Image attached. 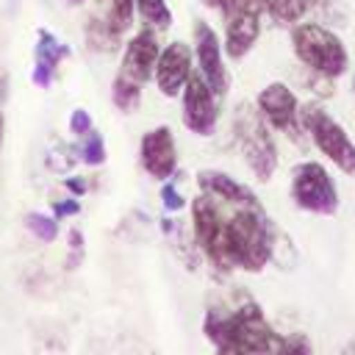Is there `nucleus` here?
I'll return each mask as SVG.
<instances>
[{
	"label": "nucleus",
	"instance_id": "obj_1",
	"mask_svg": "<svg viewBox=\"0 0 355 355\" xmlns=\"http://www.w3.org/2000/svg\"><path fill=\"white\" fill-rule=\"evenodd\" d=\"M191 214L197 241L216 269H263L269 261V225L255 197L225 200L202 191V197L194 200Z\"/></svg>",
	"mask_w": 355,
	"mask_h": 355
},
{
	"label": "nucleus",
	"instance_id": "obj_2",
	"mask_svg": "<svg viewBox=\"0 0 355 355\" xmlns=\"http://www.w3.org/2000/svg\"><path fill=\"white\" fill-rule=\"evenodd\" d=\"M208 338L219 352H275L283 349V341L272 333L258 305H244L227 316L211 313L205 322Z\"/></svg>",
	"mask_w": 355,
	"mask_h": 355
},
{
	"label": "nucleus",
	"instance_id": "obj_3",
	"mask_svg": "<svg viewBox=\"0 0 355 355\" xmlns=\"http://www.w3.org/2000/svg\"><path fill=\"white\" fill-rule=\"evenodd\" d=\"M291 42H294V53L300 55V61H305L313 72L333 78L347 69V50L333 31L308 22V25L294 28Z\"/></svg>",
	"mask_w": 355,
	"mask_h": 355
},
{
	"label": "nucleus",
	"instance_id": "obj_4",
	"mask_svg": "<svg viewBox=\"0 0 355 355\" xmlns=\"http://www.w3.org/2000/svg\"><path fill=\"white\" fill-rule=\"evenodd\" d=\"M233 130H236V141H239L241 155L247 158L250 169L258 175V180H269L277 166V150H275V141H272L266 125L247 103L239 105Z\"/></svg>",
	"mask_w": 355,
	"mask_h": 355
},
{
	"label": "nucleus",
	"instance_id": "obj_5",
	"mask_svg": "<svg viewBox=\"0 0 355 355\" xmlns=\"http://www.w3.org/2000/svg\"><path fill=\"white\" fill-rule=\"evenodd\" d=\"M302 122L308 128V133L313 136L316 147L344 172H355V144L349 141V136L344 133V128L324 114L322 108H305Z\"/></svg>",
	"mask_w": 355,
	"mask_h": 355
},
{
	"label": "nucleus",
	"instance_id": "obj_6",
	"mask_svg": "<svg viewBox=\"0 0 355 355\" xmlns=\"http://www.w3.org/2000/svg\"><path fill=\"white\" fill-rule=\"evenodd\" d=\"M291 197L300 208L305 211H313V214H333L336 205H338V197H336V186L330 180V175L308 161V164H300L294 169V178H291Z\"/></svg>",
	"mask_w": 355,
	"mask_h": 355
},
{
	"label": "nucleus",
	"instance_id": "obj_7",
	"mask_svg": "<svg viewBox=\"0 0 355 355\" xmlns=\"http://www.w3.org/2000/svg\"><path fill=\"white\" fill-rule=\"evenodd\" d=\"M269 0H227L222 8L227 17V53L241 58L261 33V14L266 11Z\"/></svg>",
	"mask_w": 355,
	"mask_h": 355
},
{
	"label": "nucleus",
	"instance_id": "obj_8",
	"mask_svg": "<svg viewBox=\"0 0 355 355\" xmlns=\"http://www.w3.org/2000/svg\"><path fill=\"white\" fill-rule=\"evenodd\" d=\"M183 122L189 130L205 136L216 125V100L214 89L202 75H189L186 92H183Z\"/></svg>",
	"mask_w": 355,
	"mask_h": 355
},
{
	"label": "nucleus",
	"instance_id": "obj_9",
	"mask_svg": "<svg viewBox=\"0 0 355 355\" xmlns=\"http://www.w3.org/2000/svg\"><path fill=\"white\" fill-rule=\"evenodd\" d=\"M103 17L89 22V42L94 47L114 50L122 31H128L133 19V0H100Z\"/></svg>",
	"mask_w": 355,
	"mask_h": 355
},
{
	"label": "nucleus",
	"instance_id": "obj_10",
	"mask_svg": "<svg viewBox=\"0 0 355 355\" xmlns=\"http://www.w3.org/2000/svg\"><path fill=\"white\" fill-rule=\"evenodd\" d=\"M189 67H191V53H189V44L183 42H172L161 55H158V64H155V80H158V89L172 97L178 94L186 80H189Z\"/></svg>",
	"mask_w": 355,
	"mask_h": 355
},
{
	"label": "nucleus",
	"instance_id": "obj_11",
	"mask_svg": "<svg viewBox=\"0 0 355 355\" xmlns=\"http://www.w3.org/2000/svg\"><path fill=\"white\" fill-rule=\"evenodd\" d=\"M141 164L153 178H169L178 164L175 139L169 128H155L141 139Z\"/></svg>",
	"mask_w": 355,
	"mask_h": 355
},
{
	"label": "nucleus",
	"instance_id": "obj_12",
	"mask_svg": "<svg viewBox=\"0 0 355 355\" xmlns=\"http://www.w3.org/2000/svg\"><path fill=\"white\" fill-rule=\"evenodd\" d=\"M194 42H197V58H200L202 78L208 80V86L214 89V94H225V89H227V72H225V67H222L216 33H214L205 22H197V28H194Z\"/></svg>",
	"mask_w": 355,
	"mask_h": 355
},
{
	"label": "nucleus",
	"instance_id": "obj_13",
	"mask_svg": "<svg viewBox=\"0 0 355 355\" xmlns=\"http://www.w3.org/2000/svg\"><path fill=\"white\" fill-rule=\"evenodd\" d=\"M258 108L277 130H286L294 136V130H297V97L291 94V89H286L283 83L266 86L258 97Z\"/></svg>",
	"mask_w": 355,
	"mask_h": 355
},
{
	"label": "nucleus",
	"instance_id": "obj_14",
	"mask_svg": "<svg viewBox=\"0 0 355 355\" xmlns=\"http://www.w3.org/2000/svg\"><path fill=\"white\" fill-rule=\"evenodd\" d=\"M155 64H158V44H155V36L150 31H141L133 36V42L128 44L125 50V61H122V72L125 78L136 80V83H144L153 72H155Z\"/></svg>",
	"mask_w": 355,
	"mask_h": 355
},
{
	"label": "nucleus",
	"instance_id": "obj_15",
	"mask_svg": "<svg viewBox=\"0 0 355 355\" xmlns=\"http://www.w3.org/2000/svg\"><path fill=\"white\" fill-rule=\"evenodd\" d=\"M67 55V47L58 44L47 31H42V42L36 44V69H33V80L39 86H47L55 67H58V58Z\"/></svg>",
	"mask_w": 355,
	"mask_h": 355
},
{
	"label": "nucleus",
	"instance_id": "obj_16",
	"mask_svg": "<svg viewBox=\"0 0 355 355\" xmlns=\"http://www.w3.org/2000/svg\"><path fill=\"white\" fill-rule=\"evenodd\" d=\"M200 189L205 194L225 197V200H250L252 197L241 183H236L233 178H227L222 172H200Z\"/></svg>",
	"mask_w": 355,
	"mask_h": 355
},
{
	"label": "nucleus",
	"instance_id": "obj_17",
	"mask_svg": "<svg viewBox=\"0 0 355 355\" xmlns=\"http://www.w3.org/2000/svg\"><path fill=\"white\" fill-rule=\"evenodd\" d=\"M136 6H139L141 19H144L150 28L166 31V28L172 25V14H169V8H166L164 0H136Z\"/></svg>",
	"mask_w": 355,
	"mask_h": 355
},
{
	"label": "nucleus",
	"instance_id": "obj_18",
	"mask_svg": "<svg viewBox=\"0 0 355 355\" xmlns=\"http://www.w3.org/2000/svg\"><path fill=\"white\" fill-rule=\"evenodd\" d=\"M311 6H313V0H269L266 11H269L277 22L288 25V22H297Z\"/></svg>",
	"mask_w": 355,
	"mask_h": 355
},
{
	"label": "nucleus",
	"instance_id": "obj_19",
	"mask_svg": "<svg viewBox=\"0 0 355 355\" xmlns=\"http://www.w3.org/2000/svg\"><path fill=\"white\" fill-rule=\"evenodd\" d=\"M139 100H141V83H136V80L119 75V78L114 80V103H116V108L133 111V108L139 105Z\"/></svg>",
	"mask_w": 355,
	"mask_h": 355
},
{
	"label": "nucleus",
	"instance_id": "obj_20",
	"mask_svg": "<svg viewBox=\"0 0 355 355\" xmlns=\"http://www.w3.org/2000/svg\"><path fill=\"white\" fill-rule=\"evenodd\" d=\"M28 227H31V230H33L39 239H44V241H53V239H55V233H58V225H55L53 219L42 216V214L28 216Z\"/></svg>",
	"mask_w": 355,
	"mask_h": 355
},
{
	"label": "nucleus",
	"instance_id": "obj_21",
	"mask_svg": "<svg viewBox=\"0 0 355 355\" xmlns=\"http://www.w3.org/2000/svg\"><path fill=\"white\" fill-rule=\"evenodd\" d=\"M103 158H105L103 139L89 130V141H86V147H83V161H86V164H103Z\"/></svg>",
	"mask_w": 355,
	"mask_h": 355
},
{
	"label": "nucleus",
	"instance_id": "obj_22",
	"mask_svg": "<svg viewBox=\"0 0 355 355\" xmlns=\"http://www.w3.org/2000/svg\"><path fill=\"white\" fill-rule=\"evenodd\" d=\"M69 125H72L75 133H89L92 130V122H89V114L86 111H75L72 119H69Z\"/></svg>",
	"mask_w": 355,
	"mask_h": 355
},
{
	"label": "nucleus",
	"instance_id": "obj_23",
	"mask_svg": "<svg viewBox=\"0 0 355 355\" xmlns=\"http://www.w3.org/2000/svg\"><path fill=\"white\" fill-rule=\"evenodd\" d=\"M161 197H164V205H166V208H183V200H180V194L175 191V186H166V189L161 191Z\"/></svg>",
	"mask_w": 355,
	"mask_h": 355
},
{
	"label": "nucleus",
	"instance_id": "obj_24",
	"mask_svg": "<svg viewBox=\"0 0 355 355\" xmlns=\"http://www.w3.org/2000/svg\"><path fill=\"white\" fill-rule=\"evenodd\" d=\"M72 211H78V202H61V205H55V214H58V216L72 214Z\"/></svg>",
	"mask_w": 355,
	"mask_h": 355
},
{
	"label": "nucleus",
	"instance_id": "obj_25",
	"mask_svg": "<svg viewBox=\"0 0 355 355\" xmlns=\"http://www.w3.org/2000/svg\"><path fill=\"white\" fill-rule=\"evenodd\" d=\"M67 186H69L72 191H83V183H80V180H67Z\"/></svg>",
	"mask_w": 355,
	"mask_h": 355
},
{
	"label": "nucleus",
	"instance_id": "obj_26",
	"mask_svg": "<svg viewBox=\"0 0 355 355\" xmlns=\"http://www.w3.org/2000/svg\"><path fill=\"white\" fill-rule=\"evenodd\" d=\"M0 136H3V116H0Z\"/></svg>",
	"mask_w": 355,
	"mask_h": 355
},
{
	"label": "nucleus",
	"instance_id": "obj_27",
	"mask_svg": "<svg viewBox=\"0 0 355 355\" xmlns=\"http://www.w3.org/2000/svg\"><path fill=\"white\" fill-rule=\"evenodd\" d=\"M69 3H83V0H69Z\"/></svg>",
	"mask_w": 355,
	"mask_h": 355
}]
</instances>
